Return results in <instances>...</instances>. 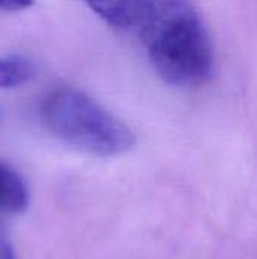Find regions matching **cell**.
Here are the masks:
<instances>
[{
	"label": "cell",
	"instance_id": "obj_1",
	"mask_svg": "<svg viewBox=\"0 0 257 259\" xmlns=\"http://www.w3.org/2000/svg\"><path fill=\"white\" fill-rule=\"evenodd\" d=\"M135 26L167 83L192 88L209 80L214 50L191 0H135Z\"/></svg>",
	"mask_w": 257,
	"mask_h": 259
},
{
	"label": "cell",
	"instance_id": "obj_2",
	"mask_svg": "<svg viewBox=\"0 0 257 259\" xmlns=\"http://www.w3.org/2000/svg\"><path fill=\"white\" fill-rule=\"evenodd\" d=\"M44 126L62 143L92 156L112 158L129 153L136 137L133 131L80 90H53L41 103Z\"/></svg>",
	"mask_w": 257,
	"mask_h": 259
},
{
	"label": "cell",
	"instance_id": "obj_3",
	"mask_svg": "<svg viewBox=\"0 0 257 259\" xmlns=\"http://www.w3.org/2000/svg\"><path fill=\"white\" fill-rule=\"evenodd\" d=\"M29 193L23 179L0 162V211L21 212L27 208Z\"/></svg>",
	"mask_w": 257,
	"mask_h": 259
},
{
	"label": "cell",
	"instance_id": "obj_4",
	"mask_svg": "<svg viewBox=\"0 0 257 259\" xmlns=\"http://www.w3.org/2000/svg\"><path fill=\"white\" fill-rule=\"evenodd\" d=\"M88 8L112 27L127 29L135 24V0H83Z\"/></svg>",
	"mask_w": 257,
	"mask_h": 259
},
{
	"label": "cell",
	"instance_id": "obj_5",
	"mask_svg": "<svg viewBox=\"0 0 257 259\" xmlns=\"http://www.w3.org/2000/svg\"><path fill=\"white\" fill-rule=\"evenodd\" d=\"M35 74L33 64L21 55L0 58V88L12 90L27 83Z\"/></svg>",
	"mask_w": 257,
	"mask_h": 259
},
{
	"label": "cell",
	"instance_id": "obj_6",
	"mask_svg": "<svg viewBox=\"0 0 257 259\" xmlns=\"http://www.w3.org/2000/svg\"><path fill=\"white\" fill-rule=\"evenodd\" d=\"M33 5V0H0V12H17L27 9Z\"/></svg>",
	"mask_w": 257,
	"mask_h": 259
},
{
	"label": "cell",
	"instance_id": "obj_7",
	"mask_svg": "<svg viewBox=\"0 0 257 259\" xmlns=\"http://www.w3.org/2000/svg\"><path fill=\"white\" fill-rule=\"evenodd\" d=\"M0 259H17L12 243L2 226H0Z\"/></svg>",
	"mask_w": 257,
	"mask_h": 259
}]
</instances>
